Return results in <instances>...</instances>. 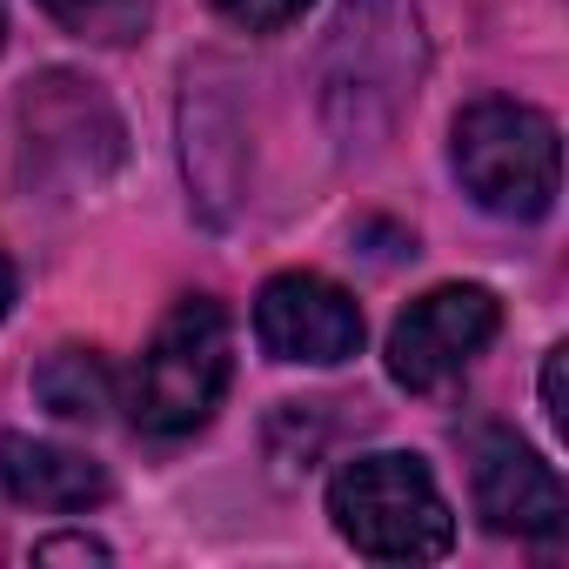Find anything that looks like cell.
I'll use <instances>...</instances> for the list:
<instances>
[{
    "label": "cell",
    "instance_id": "1",
    "mask_svg": "<svg viewBox=\"0 0 569 569\" xmlns=\"http://www.w3.org/2000/svg\"><path fill=\"white\" fill-rule=\"evenodd\" d=\"M329 516L336 536L369 562H436L456 542V516L429 462L409 449H376L342 462L329 482Z\"/></svg>",
    "mask_w": 569,
    "mask_h": 569
},
{
    "label": "cell",
    "instance_id": "2",
    "mask_svg": "<svg viewBox=\"0 0 569 569\" xmlns=\"http://www.w3.org/2000/svg\"><path fill=\"white\" fill-rule=\"evenodd\" d=\"M449 161L462 194L502 221H542L556 208L562 141H556V121L522 101H502V94L469 101L449 128Z\"/></svg>",
    "mask_w": 569,
    "mask_h": 569
},
{
    "label": "cell",
    "instance_id": "3",
    "mask_svg": "<svg viewBox=\"0 0 569 569\" xmlns=\"http://www.w3.org/2000/svg\"><path fill=\"white\" fill-rule=\"evenodd\" d=\"M228 376H234V336H228L221 302L181 296L128 376V416L141 436H161V442L194 436L221 409Z\"/></svg>",
    "mask_w": 569,
    "mask_h": 569
},
{
    "label": "cell",
    "instance_id": "4",
    "mask_svg": "<svg viewBox=\"0 0 569 569\" xmlns=\"http://www.w3.org/2000/svg\"><path fill=\"white\" fill-rule=\"evenodd\" d=\"M416 74H422V28L402 0H349L336 41H329V68H322V101L336 114L342 134L376 141L396 128V114L416 101Z\"/></svg>",
    "mask_w": 569,
    "mask_h": 569
},
{
    "label": "cell",
    "instance_id": "5",
    "mask_svg": "<svg viewBox=\"0 0 569 569\" xmlns=\"http://www.w3.org/2000/svg\"><path fill=\"white\" fill-rule=\"evenodd\" d=\"M496 329H502V302L489 289H476V281L429 289L389 329V376L409 396H442L449 382L469 376V362L496 342Z\"/></svg>",
    "mask_w": 569,
    "mask_h": 569
},
{
    "label": "cell",
    "instance_id": "6",
    "mask_svg": "<svg viewBox=\"0 0 569 569\" xmlns=\"http://www.w3.org/2000/svg\"><path fill=\"white\" fill-rule=\"evenodd\" d=\"M21 128H28V154L48 161L68 181H101L121 161V114L81 74H41V81H28Z\"/></svg>",
    "mask_w": 569,
    "mask_h": 569
},
{
    "label": "cell",
    "instance_id": "7",
    "mask_svg": "<svg viewBox=\"0 0 569 569\" xmlns=\"http://www.w3.org/2000/svg\"><path fill=\"white\" fill-rule=\"evenodd\" d=\"M254 342L268 362L336 369L362 349V309L322 274H274L254 302Z\"/></svg>",
    "mask_w": 569,
    "mask_h": 569
},
{
    "label": "cell",
    "instance_id": "8",
    "mask_svg": "<svg viewBox=\"0 0 569 569\" xmlns=\"http://www.w3.org/2000/svg\"><path fill=\"white\" fill-rule=\"evenodd\" d=\"M469 482H476V516L496 536H562V522H569L562 476L529 442H516L509 429H482L476 436Z\"/></svg>",
    "mask_w": 569,
    "mask_h": 569
},
{
    "label": "cell",
    "instance_id": "9",
    "mask_svg": "<svg viewBox=\"0 0 569 569\" xmlns=\"http://www.w3.org/2000/svg\"><path fill=\"white\" fill-rule=\"evenodd\" d=\"M0 489L28 509H94L108 502V469L81 449L41 442V436H0Z\"/></svg>",
    "mask_w": 569,
    "mask_h": 569
},
{
    "label": "cell",
    "instance_id": "10",
    "mask_svg": "<svg viewBox=\"0 0 569 569\" xmlns=\"http://www.w3.org/2000/svg\"><path fill=\"white\" fill-rule=\"evenodd\" d=\"M34 396H41L48 416L94 429V422H108V409H114V369H108L101 349H54V356L34 369Z\"/></svg>",
    "mask_w": 569,
    "mask_h": 569
},
{
    "label": "cell",
    "instance_id": "11",
    "mask_svg": "<svg viewBox=\"0 0 569 569\" xmlns=\"http://www.w3.org/2000/svg\"><path fill=\"white\" fill-rule=\"evenodd\" d=\"M41 8L88 48H134L154 28V0H41Z\"/></svg>",
    "mask_w": 569,
    "mask_h": 569
},
{
    "label": "cell",
    "instance_id": "12",
    "mask_svg": "<svg viewBox=\"0 0 569 569\" xmlns=\"http://www.w3.org/2000/svg\"><path fill=\"white\" fill-rule=\"evenodd\" d=\"M208 8H214L228 28H241V34H281L289 21L309 14V0H208Z\"/></svg>",
    "mask_w": 569,
    "mask_h": 569
},
{
    "label": "cell",
    "instance_id": "13",
    "mask_svg": "<svg viewBox=\"0 0 569 569\" xmlns=\"http://www.w3.org/2000/svg\"><path fill=\"white\" fill-rule=\"evenodd\" d=\"M562 376H569V349H549V362H542V416L556 429H569V389H562Z\"/></svg>",
    "mask_w": 569,
    "mask_h": 569
},
{
    "label": "cell",
    "instance_id": "14",
    "mask_svg": "<svg viewBox=\"0 0 569 569\" xmlns=\"http://www.w3.org/2000/svg\"><path fill=\"white\" fill-rule=\"evenodd\" d=\"M34 562H108V542H94V536H48V542H34Z\"/></svg>",
    "mask_w": 569,
    "mask_h": 569
},
{
    "label": "cell",
    "instance_id": "15",
    "mask_svg": "<svg viewBox=\"0 0 569 569\" xmlns=\"http://www.w3.org/2000/svg\"><path fill=\"white\" fill-rule=\"evenodd\" d=\"M8 302H14V268H8V254H0V316H8Z\"/></svg>",
    "mask_w": 569,
    "mask_h": 569
},
{
    "label": "cell",
    "instance_id": "16",
    "mask_svg": "<svg viewBox=\"0 0 569 569\" xmlns=\"http://www.w3.org/2000/svg\"><path fill=\"white\" fill-rule=\"evenodd\" d=\"M0 48H8V0H0Z\"/></svg>",
    "mask_w": 569,
    "mask_h": 569
}]
</instances>
